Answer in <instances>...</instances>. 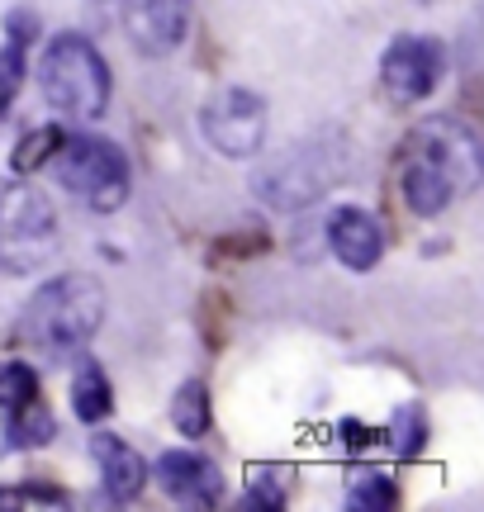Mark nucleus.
I'll list each match as a JSON object with an SVG mask.
<instances>
[{"instance_id":"nucleus-6","label":"nucleus","mask_w":484,"mask_h":512,"mask_svg":"<svg viewBox=\"0 0 484 512\" xmlns=\"http://www.w3.org/2000/svg\"><path fill=\"white\" fill-rule=\"evenodd\" d=\"M200 128H205V143L224 157H252L266 143V100L257 91H228L209 95L205 110H200Z\"/></svg>"},{"instance_id":"nucleus-19","label":"nucleus","mask_w":484,"mask_h":512,"mask_svg":"<svg viewBox=\"0 0 484 512\" xmlns=\"http://www.w3.org/2000/svg\"><path fill=\"white\" fill-rule=\"evenodd\" d=\"M38 394V375L24 361H5L0 366V408H19Z\"/></svg>"},{"instance_id":"nucleus-13","label":"nucleus","mask_w":484,"mask_h":512,"mask_svg":"<svg viewBox=\"0 0 484 512\" xmlns=\"http://www.w3.org/2000/svg\"><path fill=\"white\" fill-rule=\"evenodd\" d=\"M10 418H5V441L15 446V451H34V446H48L57 437V422L53 413L43 408V403H19V408H5Z\"/></svg>"},{"instance_id":"nucleus-20","label":"nucleus","mask_w":484,"mask_h":512,"mask_svg":"<svg viewBox=\"0 0 484 512\" xmlns=\"http://www.w3.org/2000/svg\"><path fill=\"white\" fill-rule=\"evenodd\" d=\"M67 494L48 484H24V489H0V508H62Z\"/></svg>"},{"instance_id":"nucleus-1","label":"nucleus","mask_w":484,"mask_h":512,"mask_svg":"<svg viewBox=\"0 0 484 512\" xmlns=\"http://www.w3.org/2000/svg\"><path fill=\"white\" fill-rule=\"evenodd\" d=\"M480 181V138L475 128L451 119V114H432L423 124L409 128L404 143V162H399V195L413 214H442L456 195L475 190Z\"/></svg>"},{"instance_id":"nucleus-5","label":"nucleus","mask_w":484,"mask_h":512,"mask_svg":"<svg viewBox=\"0 0 484 512\" xmlns=\"http://www.w3.org/2000/svg\"><path fill=\"white\" fill-rule=\"evenodd\" d=\"M57 242V214L48 195L29 181H0V271H38Z\"/></svg>"},{"instance_id":"nucleus-2","label":"nucleus","mask_w":484,"mask_h":512,"mask_svg":"<svg viewBox=\"0 0 484 512\" xmlns=\"http://www.w3.org/2000/svg\"><path fill=\"white\" fill-rule=\"evenodd\" d=\"M100 328H105V290L95 275L81 271L48 280L19 313V337L48 361H67L86 351Z\"/></svg>"},{"instance_id":"nucleus-22","label":"nucleus","mask_w":484,"mask_h":512,"mask_svg":"<svg viewBox=\"0 0 484 512\" xmlns=\"http://www.w3.org/2000/svg\"><path fill=\"white\" fill-rule=\"evenodd\" d=\"M342 437H352L347 446H356V451H361V446H366V427H356V422H342Z\"/></svg>"},{"instance_id":"nucleus-10","label":"nucleus","mask_w":484,"mask_h":512,"mask_svg":"<svg viewBox=\"0 0 484 512\" xmlns=\"http://www.w3.org/2000/svg\"><path fill=\"white\" fill-rule=\"evenodd\" d=\"M328 247L347 271H371L385 256V233H380L375 214H366L361 204H337L328 214Z\"/></svg>"},{"instance_id":"nucleus-4","label":"nucleus","mask_w":484,"mask_h":512,"mask_svg":"<svg viewBox=\"0 0 484 512\" xmlns=\"http://www.w3.org/2000/svg\"><path fill=\"white\" fill-rule=\"evenodd\" d=\"M53 171L57 185L76 200H86L95 214H114L129 200V157L110 138H91V133L62 138V147L53 152Z\"/></svg>"},{"instance_id":"nucleus-9","label":"nucleus","mask_w":484,"mask_h":512,"mask_svg":"<svg viewBox=\"0 0 484 512\" xmlns=\"http://www.w3.org/2000/svg\"><path fill=\"white\" fill-rule=\"evenodd\" d=\"M157 484L167 489V498L186 503V508H214L224 498V475L219 465L200 451H167L157 460Z\"/></svg>"},{"instance_id":"nucleus-18","label":"nucleus","mask_w":484,"mask_h":512,"mask_svg":"<svg viewBox=\"0 0 484 512\" xmlns=\"http://www.w3.org/2000/svg\"><path fill=\"white\" fill-rule=\"evenodd\" d=\"M57 147H62V133H57L53 124L38 128V133H29V138H24V143L10 152V166H15L19 176H24V171H38L43 162H53Z\"/></svg>"},{"instance_id":"nucleus-11","label":"nucleus","mask_w":484,"mask_h":512,"mask_svg":"<svg viewBox=\"0 0 484 512\" xmlns=\"http://www.w3.org/2000/svg\"><path fill=\"white\" fill-rule=\"evenodd\" d=\"M91 456H95V465H100V484H105V494H110L114 503H129V498L143 494V484H148V465H143V456H138L124 437H114V432H95Z\"/></svg>"},{"instance_id":"nucleus-15","label":"nucleus","mask_w":484,"mask_h":512,"mask_svg":"<svg viewBox=\"0 0 484 512\" xmlns=\"http://www.w3.org/2000/svg\"><path fill=\"white\" fill-rule=\"evenodd\" d=\"M171 422L181 437H205L209 432V389L205 380H186L176 394H171Z\"/></svg>"},{"instance_id":"nucleus-7","label":"nucleus","mask_w":484,"mask_h":512,"mask_svg":"<svg viewBox=\"0 0 484 512\" xmlns=\"http://www.w3.org/2000/svg\"><path fill=\"white\" fill-rule=\"evenodd\" d=\"M442 76H447V53H442V43L437 38H423V34H399L385 48L380 57V81H385V91L394 100H428L437 86H442Z\"/></svg>"},{"instance_id":"nucleus-14","label":"nucleus","mask_w":484,"mask_h":512,"mask_svg":"<svg viewBox=\"0 0 484 512\" xmlns=\"http://www.w3.org/2000/svg\"><path fill=\"white\" fill-rule=\"evenodd\" d=\"M29 38H34V15L29 19L15 15L10 19V38H5V48H0V114L10 110L19 81H24V43H29Z\"/></svg>"},{"instance_id":"nucleus-17","label":"nucleus","mask_w":484,"mask_h":512,"mask_svg":"<svg viewBox=\"0 0 484 512\" xmlns=\"http://www.w3.org/2000/svg\"><path fill=\"white\" fill-rule=\"evenodd\" d=\"M423 437H428V422H423V408L409 403V408H399L390 418V446L399 460H413L423 451Z\"/></svg>"},{"instance_id":"nucleus-8","label":"nucleus","mask_w":484,"mask_h":512,"mask_svg":"<svg viewBox=\"0 0 484 512\" xmlns=\"http://www.w3.org/2000/svg\"><path fill=\"white\" fill-rule=\"evenodd\" d=\"M133 48L148 57H167L186 43L190 29V0H124Z\"/></svg>"},{"instance_id":"nucleus-16","label":"nucleus","mask_w":484,"mask_h":512,"mask_svg":"<svg viewBox=\"0 0 484 512\" xmlns=\"http://www.w3.org/2000/svg\"><path fill=\"white\" fill-rule=\"evenodd\" d=\"M399 503V489L385 470H352L347 479V508H361V512H385Z\"/></svg>"},{"instance_id":"nucleus-3","label":"nucleus","mask_w":484,"mask_h":512,"mask_svg":"<svg viewBox=\"0 0 484 512\" xmlns=\"http://www.w3.org/2000/svg\"><path fill=\"white\" fill-rule=\"evenodd\" d=\"M38 91L57 114L91 124L110 105V67L86 34H57L38 62Z\"/></svg>"},{"instance_id":"nucleus-21","label":"nucleus","mask_w":484,"mask_h":512,"mask_svg":"<svg viewBox=\"0 0 484 512\" xmlns=\"http://www.w3.org/2000/svg\"><path fill=\"white\" fill-rule=\"evenodd\" d=\"M280 503H285V484L276 479V470L252 475V489L242 494V508H280Z\"/></svg>"},{"instance_id":"nucleus-12","label":"nucleus","mask_w":484,"mask_h":512,"mask_svg":"<svg viewBox=\"0 0 484 512\" xmlns=\"http://www.w3.org/2000/svg\"><path fill=\"white\" fill-rule=\"evenodd\" d=\"M114 408V389H110V375L100 361H81L72 375V413L81 422H100L110 418Z\"/></svg>"}]
</instances>
